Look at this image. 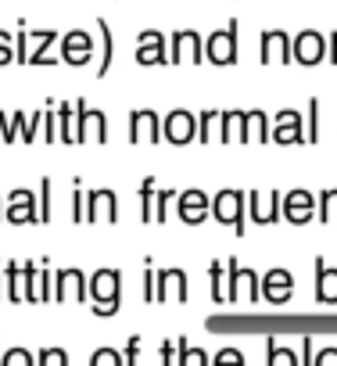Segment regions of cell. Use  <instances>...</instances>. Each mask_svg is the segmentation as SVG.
Returning <instances> with one entry per match:
<instances>
[{
	"instance_id": "6da1fadb",
	"label": "cell",
	"mask_w": 337,
	"mask_h": 366,
	"mask_svg": "<svg viewBox=\"0 0 337 366\" xmlns=\"http://www.w3.org/2000/svg\"><path fill=\"white\" fill-rule=\"evenodd\" d=\"M90 295H94V316H115L119 295H122V273L119 269H97L90 277Z\"/></svg>"
},
{
	"instance_id": "7a4b0ae2",
	"label": "cell",
	"mask_w": 337,
	"mask_h": 366,
	"mask_svg": "<svg viewBox=\"0 0 337 366\" xmlns=\"http://www.w3.org/2000/svg\"><path fill=\"white\" fill-rule=\"evenodd\" d=\"M226 302H258L262 298V277L255 269H241L237 259L226 262Z\"/></svg>"
},
{
	"instance_id": "3957f363",
	"label": "cell",
	"mask_w": 337,
	"mask_h": 366,
	"mask_svg": "<svg viewBox=\"0 0 337 366\" xmlns=\"http://www.w3.org/2000/svg\"><path fill=\"white\" fill-rule=\"evenodd\" d=\"M244 209H248V198L244 191H219L212 198V216L226 227H233V234H244Z\"/></svg>"
},
{
	"instance_id": "277c9868",
	"label": "cell",
	"mask_w": 337,
	"mask_h": 366,
	"mask_svg": "<svg viewBox=\"0 0 337 366\" xmlns=\"http://www.w3.org/2000/svg\"><path fill=\"white\" fill-rule=\"evenodd\" d=\"M205 58L212 65H237V22H226V29H216L205 40Z\"/></svg>"
},
{
	"instance_id": "5b68a950",
	"label": "cell",
	"mask_w": 337,
	"mask_h": 366,
	"mask_svg": "<svg viewBox=\"0 0 337 366\" xmlns=\"http://www.w3.org/2000/svg\"><path fill=\"white\" fill-rule=\"evenodd\" d=\"M161 133H165L168 144L183 147V144L198 140V115L187 112V108H173V112L165 115V122H161Z\"/></svg>"
},
{
	"instance_id": "8992f818",
	"label": "cell",
	"mask_w": 337,
	"mask_h": 366,
	"mask_svg": "<svg viewBox=\"0 0 337 366\" xmlns=\"http://www.w3.org/2000/svg\"><path fill=\"white\" fill-rule=\"evenodd\" d=\"M191 287H187V273L183 269H154V302H187Z\"/></svg>"
},
{
	"instance_id": "52a82bcc",
	"label": "cell",
	"mask_w": 337,
	"mask_h": 366,
	"mask_svg": "<svg viewBox=\"0 0 337 366\" xmlns=\"http://www.w3.org/2000/svg\"><path fill=\"white\" fill-rule=\"evenodd\" d=\"M180 61H205V40L194 29H180L168 40V65H180Z\"/></svg>"
},
{
	"instance_id": "ba28073f",
	"label": "cell",
	"mask_w": 337,
	"mask_h": 366,
	"mask_svg": "<svg viewBox=\"0 0 337 366\" xmlns=\"http://www.w3.org/2000/svg\"><path fill=\"white\" fill-rule=\"evenodd\" d=\"M58 47H61V61L65 65H76V69H83V65H90V58H94V36L90 33H83V29H72V33H65L61 40H58Z\"/></svg>"
},
{
	"instance_id": "9c48e42d",
	"label": "cell",
	"mask_w": 337,
	"mask_h": 366,
	"mask_svg": "<svg viewBox=\"0 0 337 366\" xmlns=\"http://www.w3.org/2000/svg\"><path fill=\"white\" fill-rule=\"evenodd\" d=\"M4 219L8 223H40V205H36V194L33 191H11L4 194Z\"/></svg>"
},
{
	"instance_id": "30bf717a",
	"label": "cell",
	"mask_w": 337,
	"mask_h": 366,
	"mask_svg": "<svg viewBox=\"0 0 337 366\" xmlns=\"http://www.w3.org/2000/svg\"><path fill=\"white\" fill-rule=\"evenodd\" d=\"M26 302H51V262H22Z\"/></svg>"
},
{
	"instance_id": "8fae6325",
	"label": "cell",
	"mask_w": 337,
	"mask_h": 366,
	"mask_svg": "<svg viewBox=\"0 0 337 366\" xmlns=\"http://www.w3.org/2000/svg\"><path fill=\"white\" fill-rule=\"evenodd\" d=\"M90 295V280L83 277V269H58L54 273V302H86Z\"/></svg>"
},
{
	"instance_id": "7c38bea8",
	"label": "cell",
	"mask_w": 337,
	"mask_h": 366,
	"mask_svg": "<svg viewBox=\"0 0 337 366\" xmlns=\"http://www.w3.org/2000/svg\"><path fill=\"white\" fill-rule=\"evenodd\" d=\"M269 140L273 144H301V140H308L305 133H301V112H294V108H283V112H276V119H273V129H269Z\"/></svg>"
},
{
	"instance_id": "4fadbf2b",
	"label": "cell",
	"mask_w": 337,
	"mask_h": 366,
	"mask_svg": "<svg viewBox=\"0 0 337 366\" xmlns=\"http://www.w3.org/2000/svg\"><path fill=\"white\" fill-rule=\"evenodd\" d=\"M86 223H119V194L115 191H90L86 194Z\"/></svg>"
},
{
	"instance_id": "5bb4252c",
	"label": "cell",
	"mask_w": 337,
	"mask_h": 366,
	"mask_svg": "<svg viewBox=\"0 0 337 366\" xmlns=\"http://www.w3.org/2000/svg\"><path fill=\"white\" fill-rule=\"evenodd\" d=\"M262 65H273V61H280V65H287V61H294V40L283 33V29H269V33H262Z\"/></svg>"
},
{
	"instance_id": "9a60e30c",
	"label": "cell",
	"mask_w": 337,
	"mask_h": 366,
	"mask_svg": "<svg viewBox=\"0 0 337 366\" xmlns=\"http://www.w3.org/2000/svg\"><path fill=\"white\" fill-rule=\"evenodd\" d=\"M129 140H133V144H140V140L158 144V140H161V115L151 112V108H136V112L129 115Z\"/></svg>"
},
{
	"instance_id": "2e32d148",
	"label": "cell",
	"mask_w": 337,
	"mask_h": 366,
	"mask_svg": "<svg viewBox=\"0 0 337 366\" xmlns=\"http://www.w3.org/2000/svg\"><path fill=\"white\" fill-rule=\"evenodd\" d=\"M294 61L305 65V69L326 61V40H323L319 33H312V29L298 33V36H294Z\"/></svg>"
},
{
	"instance_id": "e0dca14e",
	"label": "cell",
	"mask_w": 337,
	"mask_h": 366,
	"mask_svg": "<svg viewBox=\"0 0 337 366\" xmlns=\"http://www.w3.org/2000/svg\"><path fill=\"white\" fill-rule=\"evenodd\" d=\"M83 101L79 104H58V140L61 144H83Z\"/></svg>"
},
{
	"instance_id": "ac0fdd59",
	"label": "cell",
	"mask_w": 337,
	"mask_h": 366,
	"mask_svg": "<svg viewBox=\"0 0 337 366\" xmlns=\"http://www.w3.org/2000/svg\"><path fill=\"white\" fill-rule=\"evenodd\" d=\"M291 295H294V277L287 269L276 266V269H269L262 277V298L269 305H283V302H291Z\"/></svg>"
},
{
	"instance_id": "d6986e66",
	"label": "cell",
	"mask_w": 337,
	"mask_h": 366,
	"mask_svg": "<svg viewBox=\"0 0 337 366\" xmlns=\"http://www.w3.org/2000/svg\"><path fill=\"white\" fill-rule=\"evenodd\" d=\"M168 54H165V36L158 29H144L136 36V65H165Z\"/></svg>"
},
{
	"instance_id": "ffe728a7",
	"label": "cell",
	"mask_w": 337,
	"mask_h": 366,
	"mask_svg": "<svg viewBox=\"0 0 337 366\" xmlns=\"http://www.w3.org/2000/svg\"><path fill=\"white\" fill-rule=\"evenodd\" d=\"M280 212H283V219L287 223H308L319 209H316V198L308 194V191H291V194H283V205H280Z\"/></svg>"
},
{
	"instance_id": "44dd1931",
	"label": "cell",
	"mask_w": 337,
	"mask_h": 366,
	"mask_svg": "<svg viewBox=\"0 0 337 366\" xmlns=\"http://www.w3.org/2000/svg\"><path fill=\"white\" fill-rule=\"evenodd\" d=\"M280 205H283V198L276 194V191H266V194H251V202H248V209H251V223H258V227H269V223H280Z\"/></svg>"
},
{
	"instance_id": "7402d4cb",
	"label": "cell",
	"mask_w": 337,
	"mask_h": 366,
	"mask_svg": "<svg viewBox=\"0 0 337 366\" xmlns=\"http://www.w3.org/2000/svg\"><path fill=\"white\" fill-rule=\"evenodd\" d=\"M208 212H212L208 194H201V191H183V194H180V219H183V223L198 227V223H205Z\"/></svg>"
},
{
	"instance_id": "603a6c76",
	"label": "cell",
	"mask_w": 337,
	"mask_h": 366,
	"mask_svg": "<svg viewBox=\"0 0 337 366\" xmlns=\"http://www.w3.org/2000/svg\"><path fill=\"white\" fill-rule=\"evenodd\" d=\"M316 302L337 305V269H330L323 259H316Z\"/></svg>"
},
{
	"instance_id": "cb8c5ba5",
	"label": "cell",
	"mask_w": 337,
	"mask_h": 366,
	"mask_svg": "<svg viewBox=\"0 0 337 366\" xmlns=\"http://www.w3.org/2000/svg\"><path fill=\"white\" fill-rule=\"evenodd\" d=\"M83 140L90 144H104L108 140V119L97 108H83Z\"/></svg>"
},
{
	"instance_id": "d4e9b609",
	"label": "cell",
	"mask_w": 337,
	"mask_h": 366,
	"mask_svg": "<svg viewBox=\"0 0 337 366\" xmlns=\"http://www.w3.org/2000/svg\"><path fill=\"white\" fill-rule=\"evenodd\" d=\"M244 115H248V112H237V108H230V112L223 115V129H219V140H223V144H230V140L248 144V133H244Z\"/></svg>"
},
{
	"instance_id": "484cf974",
	"label": "cell",
	"mask_w": 337,
	"mask_h": 366,
	"mask_svg": "<svg viewBox=\"0 0 337 366\" xmlns=\"http://www.w3.org/2000/svg\"><path fill=\"white\" fill-rule=\"evenodd\" d=\"M223 115H226V112H216V108H208V112H201V115H198V140H201V144H212V140H219Z\"/></svg>"
},
{
	"instance_id": "4316f807",
	"label": "cell",
	"mask_w": 337,
	"mask_h": 366,
	"mask_svg": "<svg viewBox=\"0 0 337 366\" xmlns=\"http://www.w3.org/2000/svg\"><path fill=\"white\" fill-rule=\"evenodd\" d=\"M244 133H248V144H266L269 140V115L266 112H248L244 115Z\"/></svg>"
},
{
	"instance_id": "83f0119b",
	"label": "cell",
	"mask_w": 337,
	"mask_h": 366,
	"mask_svg": "<svg viewBox=\"0 0 337 366\" xmlns=\"http://www.w3.org/2000/svg\"><path fill=\"white\" fill-rule=\"evenodd\" d=\"M26 126H29V119H26L22 112H15V115L0 112V137H4V144H15V140L26 133Z\"/></svg>"
},
{
	"instance_id": "f1b7e54d",
	"label": "cell",
	"mask_w": 337,
	"mask_h": 366,
	"mask_svg": "<svg viewBox=\"0 0 337 366\" xmlns=\"http://www.w3.org/2000/svg\"><path fill=\"white\" fill-rule=\"evenodd\" d=\"M154 202H158V187H154V179L147 176L140 183V219L144 223H154Z\"/></svg>"
},
{
	"instance_id": "f546056e",
	"label": "cell",
	"mask_w": 337,
	"mask_h": 366,
	"mask_svg": "<svg viewBox=\"0 0 337 366\" xmlns=\"http://www.w3.org/2000/svg\"><path fill=\"white\" fill-rule=\"evenodd\" d=\"M97 33H101V65H97V76L104 79V76H108V65H111V47H115V40H111V29H108L104 19H97Z\"/></svg>"
},
{
	"instance_id": "4dcf8cb0",
	"label": "cell",
	"mask_w": 337,
	"mask_h": 366,
	"mask_svg": "<svg viewBox=\"0 0 337 366\" xmlns=\"http://www.w3.org/2000/svg\"><path fill=\"white\" fill-rule=\"evenodd\" d=\"M4 280H8V298L22 302L26 298V284H22V266L19 262H4Z\"/></svg>"
},
{
	"instance_id": "1f68e13d",
	"label": "cell",
	"mask_w": 337,
	"mask_h": 366,
	"mask_svg": "<svg viewBox=\"0 0 337 366\" xmlns=\"http://www.w3.org/2000/svg\"><path fill=\"white\" fill-rule=\"evenodd\" d=\"M180 341V359H176V366H201V362H208V355L201 352V348H187V337H176Z\"/></svg>"
},
{
	"instance_id": "d6a6232c",
	"label": "cell",
	"mask_w": 337,
	"mask_h": 366,
	"mask_svg": "<svg viewBox=\"0 0 337 366\" xmlns=\"http://www.w3.org/2000/svg\"><path fill=\"white\" fill-rule=\"evenodd\" d=\"M208 280H212V302H226V287H223V262H208Z\"/></svg>"
},
{
	"instance_id": "836d02e7",
	"label": "cell",
	"mask_w": 337,
	"mask_h": 366,
	"mask_svg": "<svg viewBox=\"0 0 337 366\" xmlns=\"http://www.w3.org/2000/svg\"><path fill=\"white\" fill-rule=\"evenodd\" d=\"M266 359H269V366H276V362H283V366H298V355L287 352V348H280L276 337H269V352H266Z\"/></svg>"
},
{
	"instance_id": "e575fe53",
	"label": "cell",
	"mask_w": 337,
	"mask_h": 366,
	"mask_svg": "<svg viewBox=\"0 0 337 366\" xmlns=\"http://www.w3.org/2000/svg\"><path fill=\"white\" fill-rule=\"evenodd\" d=\"M319 219L323 223H337V191H323L319 194Z\"/></svg>"
},
{
	"instance_id": "d590c367",
	"label": "cell",
	"mask_w": 337,
	"mask_h": 366,
	"mask_svg": "<svg viewBox=\"0 0 337 366\" xmlns=\"http://www.w3.org/2000/svg\"><path fill=\"white\" fill-rule=\"evenodd\" d=\"M72 187H76V194H72V223H83L86 219V194L79 191V179H72Z\"/></svg>"
},
{
	"instance_id": "8d00e7d4",
	"label": "cell",
	"mask_w": 337,
	"mask_h": 366,
	"mask_svg": "<svg viewBox=\"0 0 337 366\" xmlns=\"http://www.w3.org/2000/svg\"><path fill=\"white\" fill-rule=\"evenodd\" d=\"M15 61L29 65V29L19 26V36H15Z\"/></svg>"
},
{
	"instance_id": "74e56055",
	"label": "cell",
	"mask_w": 337,
	"mask_h": 366,
	"mask_svg": "<svg viewBox=\"0 0 337 366\" xmlns=\"http://www.w3.org/2000/svg\"><path fill=\"white\" fill-rule=\"evenodd\" d=\"M90 362H94V366H104V362H108V366H122V362H126V355H119L115 348H97Z\"/></svg>"
},
{
	"instance_id": "f35d334b",
	"label": "cell",
	"mask_w": 337,
	"mask_h": 366,
	"mask_svg": "<svg viewBox=\"0 0 337 366\" xmlns=\"http://www.w3.org/2000/svg\"><path fill=\"white\" fill-rule=\"evenodd\" d=\"M51 47H54V44H47V47H36V51L29 54V65H54V61H61V54H54Z\"/></svg>"
},
{
	"instance_id": "ab89813d",
	"label": "cell",
	"mask_w": 337,
	"mask_h": 366,
	"mask_svg": "<svg viewBox=\"0 0 337 366\" xmlns=\"http://www.w3.org/2000/svg\"><path fill=\"white\" fill-rule=\"evenodd\" d=\"M319 140V101L312 97L308 101V144H316Z\"/></svg>"
},
{
	"instance_id": "60d3db41",
	"label": "cell",
	"mask_w": 337,
	"mask_h": 366,
	"mask_svg": "<svg viewBox=\"0 0 337 366\" xmlns=\"http://www.w3.org/2000/svg\"><path fill=\"white\" fill-rule=\"evenodd\" d=\"M40 223H51V179L40 183Z\"/></svg>"
},
{
	"instance_id": "b9f144b4",
	"label": "cell",
	"mask_w": 337,
	"mask_h": 366,
	"mask_svg": "<svg viewBox=\"0 0 337 366\" xmlns=\"http://www.w3.org/2000/svg\"><path fill=\"white\" fill-rule=\"evenodd\" d=\"M0 362H4V366H19V362H22V366H29V362H33V355H29L26 348H11V352L0 355Z\"/></svg>"
},
{
	"instance_id": "7bdbcfd3",
	"label": "cell",
	"mask_w": 337,
	"mask_h": 366,
	"mask_svg": "<svg viewBox=\"0 0 337 366\" xmlns=\"http://www.w3.org/2000/svg\"><path fill=\"white\" fill-rule=\"evenodd\" d=\"M61 133H58V112H44V140L54 144Z\"/></svg>"
},
{
	"instance_id": "ee69618b",
	"label": "cell",
	"mask_w": 337,
	"mask_h": 366,
	"mask_svg": "<svg viewBox=\"0 0 337 366\" xmlns=\"http://www.w3.org/2000/svg\"><path fill=\"white\" fill-rule=\"evenodd\" d=\"M36 362H44V366H51V362H54V366H65V362H69V355H65L61 348H44V352L36 355Z\"/></svg>"
},
{
	"instance_id": "f6af8a7d",
	"label": "cell",
	"mask_w": 337,
	"mask_h": 366,
	"mask_svg": "<svg viewBox=\"0 0 337 366\" xmlns=\"http://www.w3.org/2000/svg\"><path fill=\"white\" fill-rule=\"evenodd\" d=\"M40 129H44V112H36V115L29 119V126H26V133H22V140H26V144H33V140L40 137Z\"/></svg>"
},
{
	"instance_id": "bcb514c9",
	"label": "cell",
	"mask_w": 337,
	"mask_h": 366,
	"mask_svg": "<svg viewBox=\"0 0 337 366\" xmlns=\"http://www.w3.org/2000/svg\"><path fill=\"white\" fill-rule=\"evenodd\" d=\"M15 61V47H11V36L0 29V65H11Z\"/></svg>"
},
{
	"instance_id": "7dc6e473",
	"label": "cell",
	"mask_w": 337,
	"mask_h": 366,
	"mask_svg": "<svg viewBox=\"0 0 337 366\" xmlns=\"http://www.w3.org/2000/svg\"><path fill=\"white\" fill-rule=\"evenodd\" d=\"M216 362H219V366H223V362H233V366H241V362H244V355H241L237 348H223V352L216 355Z\"/></svg>"
},
{
	"instance_id": "c3c4849f",
	"label": "cell",
	"mask_w": 337,
	"mask_h": 366,
	"mask_svg": "<svg viewBox=\"0 0 337 366\" xmlns=\"http://www.w3.org/2000/svg\"><path fill=\"white\" fill-rule=\"evenodd\" d=\"M144 302H154V269H144Z\"/></svg>"
},
{
	"instance_id": "681fc988",
	"label": "cell",
	"mask_w": 337,
	"mask_h": 366,
	"mask_svg": "<svg viewBox=\"0 0 337 366\" xmlns=\"http://www.w3.org/2000/svg\"><path fill=\"white\" fill-rule=\"evenodd\" d=\"M136 355H140V337L133 334V337H129V345H126V362H136Z\"/></svg>"
},
{
	"instance_id": "f907efd6",
	"label": "cell",
	"mask_w": 337,
	"mask_h": 366,
	"mask_svg": "<svg viewBox=\"0 0 337 366\" xmlns=\"http://www.w3.org/2000/svg\"><path fill=\"white\" fill-rule=\"evenodd\" d=\"M316 362L323 366V362H337V348H323L319 355H316Z\"/></svg>"
},
{
	"instance_id": "816d5d0a",
	"label": "cell",
	"mask_w": 337,
	"mask_h": 366,
	"mask_svg": "<svg viewBox=\"0 0 337 366\" xmlns=\"http://www.w3.org/2000/svg\"><path fill=\"white\" fill-rule=\"evenodd\" d=\"M326 61H333L337 65V33L330 36V44H326Z\"/></svg>"
},
{
	"instance_id": "f5cc1de1",
	"label": "cell",
	"mask_w": 337,
	"mask_h": 366,
	"mask_svg": "<svg viewBox=\"0 0 337 366\" xmlns=\"http://www.w3.org/2000/svg\"><path fill=\"white\" fill-rule=\"evenodd\" d=\"M308 355H312V337H301V359L308 362Z\"/></svg>"
},
{
	"instance_id": "db71d44e",
	"label": "cell",
	"mask_w": 337,
	"mask_h": 366,
	"mask_svg": "<svg viewBox=\"0 0 337 366\" xmlns=\"http://www.w3.org/2000/svg\"><path fill=\"white\" fill-rule=\"evenodd\" d=\"M0 219H4V194H0Z\"/></svg>"
}]
</instances>
